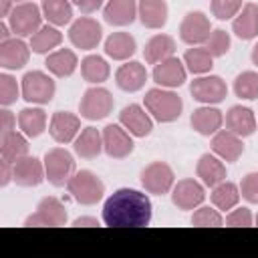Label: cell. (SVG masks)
Instances as JSON below:
<instances>
[{
  "instance_id": "1",
  "label": "cell",
  "mask_w": 258,
  "mask_h": 258,
  "mask_svg": "<svg viewBox=\"0 0 258 258\" xmlns=\"http://www.w3.org/2000/svg\"><path fill=\"white\" fill-rule=\"evenodd\" d=\"M153 210L147 194L121 187L113 191L103 204V224L111 228H143L151 222Z\"/></svg>"
},
{
  "instance_id": "2",
  "label": "cell",
  "mask_w": 258,
  "mask_h": 258,
  "mask_svg": "<svg viewBox=\"0 0 258 258\" xmlns=\"http://www.w3.org/2000/svg\"><path fill=\"white\" fill-rule=\"evenodd\" d=\"M143 105H145L147 113L159 123H171V121L179 119L181 109H183L181 97L163 87L149 89L143 97Z\"/></svg>"
},
{
  "instance_id": "3",
  "label": "cell",
  "mask_w": 258,
  "mask_h": 258,
  "mask_svg": "<svg viewBox=\"0 0 258 258\" xmlns=\"http://www.w3.org/2000/svg\"><path fill=\"white\" fill-rule=\"evenodd\" d=\"M67 191L71 194V198L81 204V206H95L97 202L103 200L105 194V183L89 169H81L75 171L71 175V179L67 181Z\"/></svg>"
},
{
  "instance_id": "4",
  "label": "cell",
  "mask_w": 258,
  "mask_h": 258,
  "mask_svg": "<svg viewBox=\"0 0 258 258\" xmlns=\"http://www.w3.org/2000/svg\"><path fill=\"white\" fill-rule=\"evenodd\" d=\"M20 89H22V99L26 103L46 105V103L52 101L54 91H56V85H54V81H52L50 75H46L42 71H28L22 77Z\"/></svg>"
},
{
  "instance_id": "5",
  "label": "cell",
  "mask_w": 258,
  "mask_h": 258,
  "mask_svg": "<svg viewBox=\"0 0 258 258\" xmlns=\"http://www.w3.org/2000/svg\"><path fill=\"white\" fill-rule=\"evenodd\" d=\"M42 8H38L34 2H20L14 4L12 12L8 14V24L16 36H32L42 26Z\"/></svg>"
},
{
  "instance_id": "6",
  "label": "cell",
  "mask_w": 258,
  "mask_h": 258,
  "mask_svg": "<svg viewBox=\"0 0 258 258\" xmlns=\"http://www.w3.org/2000/svg\"><path fill=\"white\" fill-rule=\"evenodd\" d=\"M44 171H46V179L54 185V187H62L67 185V181L71 179V175L75 173V159L73 155L62 149V147H54L48 149L44 153Z\"/></svg>"
},
{
  "instance_id": "7",
  "label": "cell",
  "mask_w": 258,
  "mask_h": 258,
  "mask_svg": "<svg viewBox=\"0 0 258 258\" xmlns=\"http://www.w3.org/2000/svg\"><path fill=\"white\" fill-rule=\"evenodd\" d=\"M113 105H115L113 95L105 87H91L81 97L79 113L83 119L99 121V119H105L113 111Z\"/></svg>"
},
{
  "instance_id": "8",
  "label": "cell",
  "mask_w": 258,
  "mask_h": 258,
  "mask_svg": "<svg viewBox=\"0 0 258 258\" xmlns=\"http://www.w3.org/2000/svg\"><path fill=\"white\" fill-rule=\"evenodd\" d=\"M173 183H175L173 169L165 161H153V163L145 165L141 171V185L147 194L163 196V194L171 191Z\"/></svg>"
},
{
  "instance_id": "9",
  "label": "cell",
  "mask_w": 258,
  "mask_h": 258,
  "mask_svg": "<svg viewBox=\"0 0 258 258\" xmlns=\"http://www.w3.org/2000/svg\"><path fill=\"white\" fill-rule=\"evenodd\" d=\"M69 220L64 206L60 204V200H56L54 196H46L38 202L36 212L30 214L24 220V226H64Z\"/></svg>"
},
{
  "instance_id": "10",
  "label": "cell",
  "mask_w": 258,
  "mask_h": 258,
  "mask_svg": "<svg viewBox=\"0 0 258 258\" xmlns=\"http://www.w3.org/2000/svg\"><path fill=\"white\" fill-rule=\"evenodd\" d=\"M101 38H103V28L91 16L77 18L71 24V28H69V40L77 48H81V50H93V48H97L99 42H101Z\"/></svg>"
},
{
  "instance_id": "11",
  "label": "cell",
  "mask_w": 258,
  "mask_h": 258,
  "mask_svg": "<svg viewBox=\"0 0 258 258\" xmlns=\"http://www.w3.org/2000/svg\"><path fill=\"white\" fill-rule=\"evenodd\" d=\"M133 139L131 133L121 123H111L103 129V151L111 159H123L133 153Z\"/></svg>"
},
{
  "instance_id": "12",
  "label": "cell",
  "mask_w": 258,
  "mask_h": 258,
  "mask_svg": "<svg viewBox=\"0 0 258 258\" xmlns=\"http://www.w3.org/2000/svg\"><path fill=\"white\" fill-rule=\"evenodd\" d=\"M212 34V24H210V18L196 10V12H187L179 24V38L189 44V46H200V44H206V40L210 38Z\"/></svg>"
},
{
  "instance_id": "13",
  "label": "cell",
  "mask_w": 258,
  "mask_h": 258,
  "mask_svg": "<svg viewBox=\"0 0 258 258\" xmlns=\"http://www.w3.org/2000/svg\"><path fill=\"white\" fill-rule=\"evenodd\" d=\"M189 93L196 101L204 105H218L226 99L228 87L218 75H208V77H198L189 85Z\"/></svg>"
},
{
  "instance_id": "14",
  "label": "cell",
  "mask_w": 258,
  "mask_h": 258,
  "mask_svg": "<svg viewBox=\"0 0 258 258\" xmlns=\"http://www.w3.org/2000/svg\"><path fill=\"white\" fill-rule=\"evenodd\" d=\"M204 200H206L204 183L196 181L194 177L179 179L171 187V202L173 206H177V210H196L198 206H202Z\"/></svg>"
},
{
  "instance_id": "15",
  "label": "cell",
  "mask_w": 258,
  "mask_h": 258,
  "mask_svg": "<svg viewBox=\"0 0 258 258\" xmlns=\"http://www.w3.org/2000/svg\"><path fill=\"white\" fill-rule=\"evenodd\" d=\"M153 81L159 85V87H165V89H177L185 83L187 79V69L183 64V60H179L177 56H169L161 62H157L153 67V73H151Z\"/></svg>"
},
{
  "instance_id": "16",
  "label": "cell",
  "mask_w": 258,
  "mask_h": 258,
  "mask_svg": "<svg viewBox=\"0 0 258 258\" xmlns=\"http://www.w3.org/2000/svg\"><path fill=\"white\" fill-rule=\"evenodd\" d=\"M48 133L56 143H71L77 139V135L81 133V119L75 113L69 111H56L50 117V125H48Z\"/></svg>"
},
{
  "instance_id": "17",
  "label": "cell",
  "mask_w": 258,
  "mask_h": 258,
  "mask_svg": "<svg viewBox=\"0 0 258 258\" xmlns=\"http://www.w3.org/2000/svg\"><path fill=\"white\" fill-rule=\"evenodd\" d=\"M147 109H143L141 105H127L121 109L119 113V123L133 135V137H147L153 129V121L151 115L145 113Z\"/></svg>"
},
{
  "instance_id": "18",
  "label": "cell",
  "mask_w": 258,
  "mask_h": 258,
  "mask_svg": "<svg viewBox=\"0 0 258 258\" xmlns=\"http://www.w3.org/2000/svg\"><path fill=\"white\" fill-rule=\"evenodd\" d=\"M46 179L44 161H40L34 155H26L14 163V181L20 187H36Z\"/></svg>"
},
{
  "instance_id": "19",
  "label": "cell",
  "mask_w": 258,
  "mask_h": 258,
  "mask_svg": "<svg viewBox=\"0 0 258 258\" xmlns=\"http://www.w3.org/2000/svg\"><path fill=\"white\" fill-rule=\"evenodd\" d=\"M30 58V44H26L20 36L0 42V67L6 71L22 69Z\"/></svg>"
},
{
  "instance_id": "20",
  "label": "cell",
  "mask_w": 258,
  "mask_h": 258,
  "mask_svg": "<svg viewBox=\"0 0 258 258\" xmlns=\"http://www.w3.org/2000/svg\"><path fill=\"white\" fill-rule=\"evenodd\" d=\"M212 153H216L224 161H238L240 155L244 153L242 137H238L228 129H220L212 137Z\"/></svg>"
},
{
  "instance_id": "21",
  "label": "cell",
  "mask_w": 258,
  "mask_h": 258,
  "mask_svg": "<svg viewBox=\"0 0 258 258\" xmlns=\"http://www.w3.org/2000/svg\"><path fill=\"white\" fill-rule=\"evenodd\" d=\"M145 81H147V69L137 60H129V62L121 64L115 73V83L125 93H135V91L143 89Z\"/></svg>"
},
{
  "instance_id": "22",
  "label": "cell",
  "mask_w": 258,
  "mask_h": 258,
  "mask_svg": "<svg viewBox=\"0 0 258 258\" xmlns=\"http://www.w3.org/2000/svg\"><path fill=\"white\" fill-rule=\"evenodd\" d=\"M196 173L198 177L202 179L204 185L208 187H216L218 183H222L226 179V165H224V159H220L216 153H204L200 159H198V165H196Z\"/></svg>"
},
{
  "instance_id": "23",
  "label": "cell",
  "mask_w": 258,
  "mask_h": 258,
  "mask_svg": "<svg viewBox=\"0 0 258 258\" xmlns=\"http://www.w3.org/2000/svg\"><path fill=\"white\" fill-rule=\"evenodd\" d=\"M103 18L111 26H127L137 18V0H107Z\"/></svg>"
},
{
  "instance_id": "24",
  "label": "cell",
  "mask_w": 258,
  "mask_h": 258,
  "mask_svg": "<svg viewBox=\"0 0 258 258\" xmlns=\"http://www.w3.org/2000/svg\"><path fill=\"white\" fill-rule=\"evenodd\" d=\"M226 129L236 133L238 137H250L256 131L254 111L248 107H242V105L230 107V111L226 113Z\"/></svg>"
},
{
  "instance_id": "25",
  "label": "cell",
  "mask_w": 258,
  "mask_h": 258,
  "mask_svg": "<svg viewBox=\"0 0 258 258\" xmlns=\"http://www.w3.org/2000/svg\"><path fill=\"white\" fill-rule=\"evenodd\" d=\"M232 32L242 40H252L258 36V4L248 2L232 20Z\"/></svg>"
},
{
  "instance_id": "26",
  "label": "cell",
  "mask_w": 258,
  "mask_h": 258,
  "mask_svg": "<svg viewBox=\"0 0 258 258\" xmlns=\"http://www.w3.org/2000/svg\"><path fill=\"white\" fill-rule=\"evenodd\" d=\"M189 123H191L194 131H198L200 135L210 137V135H214V133L220 131V127L224 123V115H222L220 109L206 105V107H200V109H196L191 113Z\"/></svg>"
},
{
  "instance_id": "27",
  "label": "cell",
  "mask_w": 258,
  "mask_h": 258,
  "mask_svg": "<svg viewBox=\"0 0 258 258\" xmlns=\"http://www.w3.org/2000/svg\"><path fill=\"white\" fill-rule=\"evenodd\" d=\"M137 16L145 28H163L167 22V4L165 0H139Z\"/></svg>"
},
{
  "instance_id": "28",
  "label": "cell",
  "mask_w": 258,
  "mask_h": 258,
  "mask_svg": "<svg viewBox=\"0 0 258 258\" xmlns=\"http://www.w3.org/2000/svg\"><path fill=\"white\" fill-rule=\"evenodd\" d=\"M75 153L83 159H95L103 151V133L95 127H83L77 139L73 141Z\"/></svg>"
},
{
  "instance_id": "29",
  "label": "cell",
  "mask_w": 258,
  "mask_h": 258,
  "mask_svg": "<svg viewBox=\"0 0 258 258\" xmlns=\"http://www.w3.org/2000/svg\"><path fill=\"white\" fill-rule=\"evenodd\" d=\"M44 64H46L50 75H54L58 79H64V77H71L77 71L79 58L71 48H58V50L48 52Z\"/></svg>"
},
{
  "instance_id": "30",
  "label": "cell",
  "mask_w": 258,
  "mask_h": 258,
  "mask_svg": "<svg viewBox=\"0 0 258 258\" xmlns=\"http://www.w3.org/2000/svg\"><path fill=\"white\" fill-rule=\"evenodd\" d=\"M135 38L129 32H113L105 40V54L113 60H129L135 54Z\"/></svg>"
},
{
  "instance_id": "31",
  "label": "cell",
  "mask_w": 258,
  "mask_h": 258,
  "mask_svg": "<svg viewBox=\"0 0 258 258\" xmlns=\"http://www.w3.org/2000/svg\"><path fill=\"white\" fill-rule=\"evenodd\" d=\"M173 52H175V40L169 34H155V36H151L145 42V48H143L145 62H149V64H157V62L173 56Z\"/></svg>"
},
{
  "instance_id": "32",
  "label": "cell",
  "mask_w": 258,
  "mask_h": 258,
  "mask_svg": "<svg viewBox=\"0 0 258 258\" xmlns=\"http://www.w3.org/2000/svg\"><path fill=\"white\" fill-rule=\"evenodd\" d=\"M28 139L22 131H12L8 135H2L0 139V153H2V159L10 161V163H16L18 159L26 157L28 155Z\"/></svg>"
},
{
  "instance_id": "33",
  "label": "cell",
  "mask_w": 258,
  "mask_h": 258,
  "mask_svg": "<svg viewBox=\"0 0 258 258\" xmlns=\"http://www.w3.org/2000/svg\"><path fill=\"white\" fill-rule=\"evenodd\" d=\"M62 42V32L52 26V24H44L40 26L32 36H30V48L36 54H48L52 48H56Z\"/></svg>"
},
{
  "instance_id": "34",
  "label": "cell",
  "mask_w": 258,
  "mask_h": 258,
  "mask_svg": "<svg viewBox=\"0 0 258 258\" xmlns=\"http://www.w3.org/2000/svg\"><path fill=\"white\" fill-rule=\"evenodd\" d=\"M18 127L26 137H38L46 129V113L40 107H26L18 113Z\"/></svg>"
},
{
  "instance_id": "35",
  "label": "cell",
  "mask_w": 258,
  "mask_h": 258,
  "mask_svg": "<svg viewBox=\"0 0 258 258\" xmlns=\"http://www.w3.org/2000/svg\"><path fill=\"white\" fill-rule=\"evenodd\" d=\"M42 16L52 26H64L73 20V2L71 0H42Z\"/></svg>"
},
{
  "instance_id": "36",
  "label": "cell",
  "mask_w": 258,
  "mask_h": 258,
  "mask_svg": "<svg viewBox=\"0 0 258 258\" xmlns=\"http://www.w3.org/2000/svg\"><path fill=\"white\" fill-rule=\"evenodd\" d=\"M81 75L87 83H93V85H99V83H105L111 75V69L107 64V60L99 54H89L81 60Z\"/></svg>"
},
{
  "instance_id": "37",
  "label": "cell",
  "mask_w": 258,
  "mask_h": 258,
  "mask_svg": "<svg viewBox=\"0 0 258 258\" xmlns=\"http://www.w3.org/2000/svg\"><path fill=\"white\" fill-rule=\"evenodd\" d=\"M210 198H212V204L218 210L226 212V210H232V208L238 206V202H240V187L234 181H226L224 179L222 183H218L216 187H212Z\"/></svg>"
},
{
  "instance_id": "38",
  "label": "cell",
  "mask_w": 258,
  "mask_h": 258,
  "mask_svg": "<svg viewBox=\"0 0 258 258\" xmlns=\"http://www.w3.org/2000/svg\"><path fill=\"white\" fill-rule=\"evenodd\" d=\"M183 64L189 73L194 75H206L212 71L214 67V56L208 52L206 46H194V48H187L185 54H183Z\"/></svg>"
},
{
  "instance_id": "39",
  "label": "cell",
  "mask_w": 258,
  "mask_h": 258,
  "mask_svg": "<svg viewBox=\"0 0 258 258\" xmlns=\"http://www.w3.org/2000/svg\"><path fill=\"white\" fill-rule=\"evenodd\" d=\"M234 93L240 99L254 101L258 99V73L254 71H244L234 79Z\"/></svg>"
},
{
  "instance_id": "40",
  "label": "cell",
  "mask_w": 258,
  "mask_h": 258,
  "mask_svg": "<svg viewBox=\"0 0 258 258\" xmlns=\"http://www.w3.org/2000/svg\"><path fill=\"white\" fill-rule=\"evenodd\" d=\"M191 224L194 226H200V228H218L224 224V218L218 210L210 208V206H198L194 216H191Z\"/></svg>"
},
{
  "instance_id": "41",
  "label": "cell",
  "mask_w": 258,
  "mask_h": 258,
  "mask_svg": "<svg viewBox=\"0 0 258 258\" xmlns=\"http://www.w3.org/2000/svg\"><path fill=\"white\" fill-rule=\"evenodd\" d=\"M22 95V89L18 87L16 79L8 73H2L0 75V103L2 107H8L12 103H16V99Z\"/></svg>"
},
{
  "instance_id": "42",
  "label": "cell",
  "mask_w": 258,
  "mask_h": 258,
  "mask_svg": "<svg viewBox=\"0 0 258 258\" xmlns=\"http://www.w3.org/2000/svg\"><path fill=\"white\" fill-rule=\"evenodd\" d=\"M206 48L212 56H224L228 50H230V34L222 28H216L212 30L210 38L206 40Z\"/></svg>"
},
{
  "instance_id": "43",
  "label": "cell",
  "mask_w": 258,
  "mask_h": 258,
  "mask_svg": "<svg viewBox=\"0 0 258 258\" xmlns=\"http://www.w3.org/2000/svg\"><path fill=\"white\" fill-rule=\"evenodd\" d=\"M242 10V0H212V14L218 20L234 18Z\"/></svg>"
},
{
  "instance_id": "44",
  "label": "cell",
  "mask_w": 258,
  "mask_h": 258,
  "mask_svg": "<svg viewBox=\"0 0 258 258\" xmlns=\"http://www.w3.org/2000/svg\"><path fill=\"white\" fill-rule=\"evenodd\" d=\"M240 196L250 202V204H258V171L246 173L240 181Z\"/></svg>"
},
{
  "instance_id": "45",
  "label": "cell",
  "mask_w": 258,
  "mask_h": 258,
  "mask_svg": "<svg viewBox=\"0 0 258 258\" xmlns=\"http://www.w3.org/2000/svg\"><path fill=\"white\" fill-rule=\"evenodd\" d=\"M252 222H254V216L248 208H236V210L232 208L230 214L226 216V224L236 226V228H248V226H252Z\"/></svg>"
},
{
  "instance_id": "46",
  "label": "cell",
  "mask_w": 258,
  "mask_h": 258,
  "mask_svg": "<svg viewBox=\"0 0 258 258\" xmlns=\"http://www.w3.org/2000/svg\"><path fill=\"white\" fill-rule=\"evenodd\" d=\"M16 129V117L12 111H8L6 107L0 111V135H8Z\"/></svg>"
},
{
  "instance_id": "47",
  "label": "cell",
  "mask_w": 258,
  "mask_h": 258,
  "mask_svg": "<svg viewBox=\"0 0 258 258\" xmlns=\"http://www.w3.org/2000/svg\"><path fill=\"white\" fill-rule=\"evenodd\" d=\"M10 181H14V163L0 159V185L6 187Z\"/></svg>"
},
{
  "instance_id": "48",
  "label": "cell",
  "mask_w": 258,
  "mask_h": 258,
  "mask_svg": "<svg viewBox=\"0 0 258 258\" xmlns=\"http://www.w3.org/2000/svg\"><path fill=\"white\" fill-rule=\"evenodd\" d=\"M103 2H105V0H83L81 6H79V10H81L83 14H91V12H97V10L103 6Z\"/></svg>"
},
{
  "instance_id": "49",
  "label": "cell",
  "mask_w": 258,
  "mask_h": 258,
  "mask_svg": "<svg viewBox=\"0 0 258 258\" xmlns=\"http://www.w3.org/2000/svg\"><path fill=\"white\" fill-rule=\"evenodd\" d=\"M73 226H77V228H81V226H101V222L97 218H91V216H81L73 222Z\"/></svg>"
},
{
  "instance_id": "50",
  "label": "cell",
  "mask_w": 258,
  "mask_h": 258,
  "mask_svg": "<svg viewBox=\"0 0 258 258\" xmlns=\"http://www.w3.org/2000/svg\"><path fill=\"white\" fill-rule=\"evenodd\" d=\"M12 28H10V24H8V20H2L0 22V42H4V40H10L12 36Z\"/></svg>"
},
{
  "instance_id": "51",
  "label": "cell",
  "mask_w": 258,
  "mask_h": 258,
  "mask_svg": "<svg viewBox=\"0 0 258 258\" xmlns=\"http://www.w3.org/2000/svg\"><path fill=\"white\" fill-rule=\"evenodd\" d=\"M12 2L14 0H0V16H4V18H8V14L12 12Z\"/></svg>"
},
{
  "instance_id": "52",
  "label": "cell",
  "mask_w": 258,
  "mask_h": 258,
  "mask_svg": "<svg viewBox=\"0 0 258 258\" xmlns=\"http://www.w3.org/2000/svg\"><path fill=\"white\" fill-rule=\"evenodd\" d=\"M250 56H252V62L258 67V42L252 46V54H250Z\"/></svg>"
},
{
  "instance_id": "53",
  "label": "cell",
  "mask_w": 258,
  "mask_h": 258,
  "mask_svg": "<svg viewBox=\"0 0 258 258\" xmlns=\"http://www.w3.org/2000/svg\"><path fill=\"white\" fill-rule=\"evenodd\" d=\"M71 2H73V4H75V6H77V8H79V6H81V2H83V0H71Z\"/></svg>"
},
{
  "instance_id": "54",
  "label": "cell",
  "mask_w": 258,
  "mask_h": 258,
  "mask_svg": "<svg viewBox=\"0 0 258 258\" xmlns=\"http://www.w3.org/2000/svg\"><path fill=\"white\" fill-rule=\"evenodd\" d=\"M14 2H16V4H20V2H26V0H14Z\"/></svg>"
},
{
  "instance_id": "55",
  "label": "cell",
  "mask_w": 258,
  "mask_h": 258,
  "mask_svg": "<svg viewBox=\"0 0 258 258\" xmlns=\"http://www.w3.org/2000/svg\"><path fill=\"white\" fill-rule=\"evenodd\" d=\"M254 222H256V226H258V216H256V218H254Z\"/></svg>"
}]
</instances>
